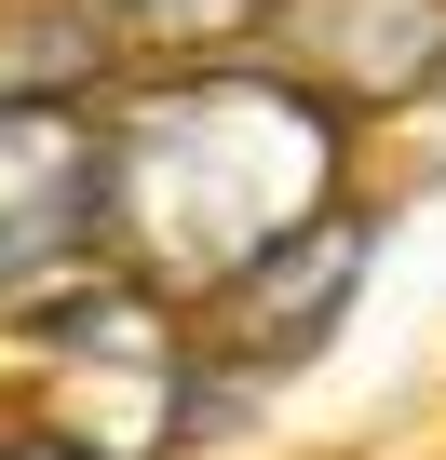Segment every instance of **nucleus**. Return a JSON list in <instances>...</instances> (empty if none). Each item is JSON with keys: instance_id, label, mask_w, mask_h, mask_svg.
<instances>
[{"instance_id": "nucleus-4", "label": "nucleus", "mask_w": 446, "mask_h": 460, "mask_svg": "<svg viewBox=\"0 0 446 460\" xmlns=\"http://www.w3.org/2000/svg\"><path fill=\"white\" fill-rule=\"evenodd\" d=\"M271 55L365 122V109H406L446 82V0H284Z\"/></svg>"}, {"instance_id": "nucleus-2", "label": "nucleus", "mask_w": 446, "mask_h": 460, "mask_svg": "<svg viewBox=\"0 0 446 460\" xmlns=\"http://www.w3.org/2000/svg\"><path fill=\"white\" fill-rule=\"evenodd\" d=\"M109 258V95H0V312Z\"/></svg>"}, {"instance_id": "nucleus-3", "label": "nucleus", "mask_w": 446, "mask_h": 460, "mask_svg": "<svg viewBox=\"0 0 446 460\" xmlns=\"http://www.w3.org/2000/svg\"><path fill=\"white\" fill-rule=\"evenodd\" d=\"M352 285H365V217L338 203L325 230H298V244H271L258 271H231L216 298H189V325H203V352L231 379H284V366H311L338 339Z\"/></svg>"}, {"instance_id": "nucleus-5", "label": "nucleus", "mask_w": 446, "mask_h": 460, "mask_svg": "<svg viewBox=\"0 0 446 460\" xmlns=\"http://www.w3.org/2000/svg\"><path fill=\"white\" fill-rule=\"evenodd\" d=\"M95 28H109L122 82H149V68H216V55L271 41L284 0H95Z\"/></svg>"}, {"instance_id": "nucleus-1", "label": "nucleus", "mask_w": 446, "mask_h": 460, "mask_svg": "<svg viewBox=\"0 0 446 460\" xmlns=\"http://www.w3.org/2000/svg\"><path fill=\"white\" fill-rule=\"evenodd\" d=\"M352 109L311 95L284 55H216V68H149L109 95V258L149 271L162 298H216L271 244L338 217Z\"/></svg>"}, {"instance_id": "nucleus-6", "label": "nucleus", "mask_w": 446, "mask_h": 460, "mask_svg": "<svg viewBox=\"0 0 446 460\" xmlns=\"http://www.w3.org/2000/svg\"><path fill=\"white\" fill-rule=\"evenodd\" d=\"M0 460H109V447H82V433H14Z\"/></svg>"}]
</instances>
